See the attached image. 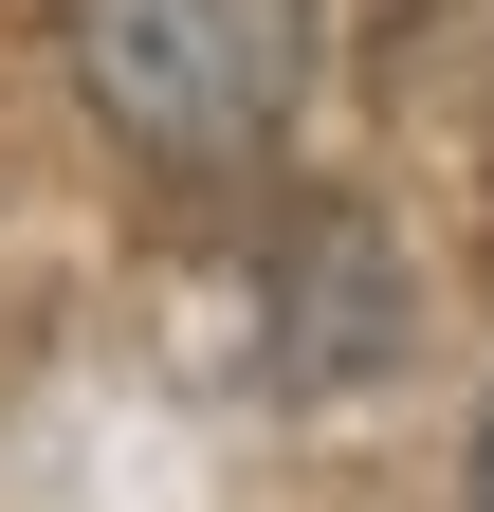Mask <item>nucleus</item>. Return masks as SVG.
Instances as JSON below:
<instances>
[{
	"label": "nucleus",
	"instance_id": "f257e3e1",
	"mask_svg": "<svg viewBox=\"0 0 494 512\" xmlns=\"http://www.w3.org/2000/svg\"><path fill=\"white\" fill-rule=\"evenodd\" d=\"M74 92L165 183L275 165L293 92H312V0H74Z\"/></svg>",
	"mask_w": 494,
	"mask_h": 512
},
{
	"label": "nucleus",
	"instance_id": "f03ea898",
	"mask_svg": "<svg viewBox=\"0 0 494 512\" xmlns=\"http://www.w3.org/2000/svg\"><path fill=\"white\" fill-rule=\"evenodd\" d=\"M476 512H494V421H476Z\"/></svg>",
	"mask_w": 494,
	"mask_h": 512
}]
</instances>
